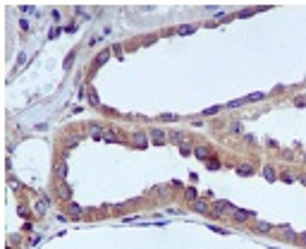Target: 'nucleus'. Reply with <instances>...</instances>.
<instances>
[{"mask_svg":"<svg viewBox=\"0 0 306 249\" xmlns=\"http://www.w3.org/2000/svg\"><path fill=\"white\" fill-rule=\"evenodd\" d=\"M263 98H266V93L256 91V93H251V96H244V98H239V101H232V103H230V108H239V105H244V103H249V101H263Z\"/></svg>","mask_w":306,"mask_h":249,"instance_id":"obj_1","label":"nucleus"},{"mask_svg":"<svg viewBox=\"0 0 306 249\" xmlns=\"http://www.w3.org/2000/svg\"><path fill=\"white\" fill-rule=\"evenodd\" d=\"M251 216H253L251 211H234V221H237V223H246Z\"/></svg>","mask_w":306,"mask_h":249,"instance_id":"obj_2","label":"nucleus"},{"mask_svg":"<svg viewBox=\"0 0 306 249\" xmlns=\"http://www.w3.org/2000/svg\"><path fill=\"white\" fill-rule=\"evenodd\" d=\"M230 208H232V206H230L227 201H215V204H213V211H215V213H227Z\"/></svg>","mask_w":306,"mask_h":249,"instance_id":"obj_3","label":"nucleus"},{"mask_svg":"<svg viewBox=\"0 0 306 249\" xmlns=\"http://www.w3.org/2000/svg\"><path fill=\"white\" fill-rule=\"evenodd\" d=\"M151 139L155 141V144H163V141H165V132H163V129H153V132H151Z\"/></svg>","mask_w":306,"mask_h":249,"instance_id":"obj_4","label":"nucleus"},{"mask_svg":"<svg viewBox=\"0 0 306 249\" xmlns=\"http://www.w3.org/2000/svg\"><path fill=\"white\" fill-rule=\"evenodd\" d=\"M67 211H70V216H79V213L84 211V208H81L79 204H70V208H67Z\"/></svg>","mask_w":306,"mask_h":249,"instance_id":"obj_5","label":"nucleus"},{"mask_svg":"<svg viewBox=\"0 0 306 249\" xmlns=\"http://www.w3.org/2000/svg\"><path fill=\"white\" fill-rule=\"evenodd\" d=\"M180 34H182V36H187V34H194V27H191V24H182V27H180Z\"/></svg>","mask_w":306,"mask_h":249,"instance_id":"obj_6","label":"nucleus"},{"mask_svg":"<svg viewBox=\"0 0 306 249\" xmlns=\"http://www.w3.org/2000/svg\"><path fill=\"white\" fill-rule=\"evenodd\" d=\"M196 158H201V161H206V158H208V148H206V146L196 148Z\"/></svg>","mask_w":306,"mask_h":249,"instance_id":"obj_7","label":"nucleus"},{"mask_svg":"<svg viewBox=\"0 0 306 249\" xmlns=\"http://www.w3.org/2000/svg\"><path fill=\"white\" fill-rule=\"evenodd\" d=\"M45 208H48V199H43V201H38V204H36V211L41 213V216L45 213Z\"/></svg>","mask_w":306,"mask_h":249,"instance_id":"obj_8","label":"nucleus"},{"mask_svg":"<svg viewBox=\"0 0 306 249\" xmlns=\"http://www.w3.org/2000/svg\"><path fill=\"white\" fill-rule=\"evenodd\" d=\"M194 208H196L198 213H206L208 206H206V201H194Z\"/></svg>","mask_w":306,"mask_h":249,"instance_id":"obj_9","label":"nucleus"},{"mask_svg":"<svg viewBox=\"0 0 306 249\" xmlns=\"http://www.w3.org/2000/svg\"><path fill=\"white\" fill-rule=\"evenodd\" d=\"M196 196H198V192L194 189V187H189V189H187V199H191V201H194Z\"/></svg>","mask_w":306,"mask_h":249,"instance_id":"obj_10","label":"nucleus"},{"mask_svg":"<svg viewBox=\"0 0 306 249\" xmlns=\"http://www.w3.org/2000/svg\"><path fill=\"white\" fill-rule=\"evenodd\" d=\"M57 175H60V177H67V165H65V163H60V165H57Z\"/></svg>","mask_w":306,"mask_h":249,"instance_id":"obj_11","label":"nucleus"},{"mask_svg":"<svg viewBox=\"0 0 306 249\" xmlns=\"http://www.w3.org/2000/svg\"><path fill=\"white\" fill-rule=\"evenodd\" d=\"M108 58H110V53H108V50H105V53H100V55H98V60H96V65H103L105 60H108Z\"/></svg>","mask_w":306,"mask_h":249,"instance_id":"obj_12","label":"nucleus"},{"mask_svg":"<svg viewBox=\"0 0 306 249\" xmlns=\"http://www.w3.org/2000/svg\"><path fill=\"white\" fill-rule=\"evenodd\" d=\"M218 110H220V105H213V108H206V110H203V115H215Z\"/></svg>","mask_w":306,"mask_h":249,"instance_id":"obj_13","label":"nucleus"},{"mask_svg":"<svg viewBox=\"0 0 306 249\" xmlns=\"http://www.w3.org/2000/svg\"><path fill=\"white\" fill-rule=\"evenodd\" d=\"M239 175H244V177L251 175V168H249V165H242V168H239Z\"/></svg>","mask_w":306,"mask_h":249,"instance_id":"obj_14","label":"nucleus"},{"mask_svg":"<svg viewBox=\"0 0 306 249\" xmlns=\"http://www.w3.org/2000/svg\"><path fill=\"white\" fill-rule=\"evenodd\" d=\"M134 141L139 144V146H146V139H144V134H136V137H134Z\"/></svg>","mask_w":306,"mask_h":249,"instance_id":"obj_15","label":"nucleus"},{"mask_svg":"<svg viewBox=\"0 0 306 249\" xmlns=\"http://www.w3.org/2000/svg\"><path fill=\"white\" fill-rule=\"evenodd\" d=\"M60 196H65V199H70V196H72V192H70V187H62V189H60Z\"/></svg>","mask_w":306,"mask_h":249,"instance_id":"obj_16","label":"nucleus"},{"mask_svg":"<svg viewBox=\"0 0 306 249\" xmlns=\"http://www.w3.org/2000/svg\"><path fill=\"white\" fill-rule=\"evenodd\" d=\"M230 132H234V134H239V132H242V125H239V122H234L232 127H230Z\"/></svg>","mask_w":306,"mask_h":249,"instance_id":"obj_17","label":"nucleus"},{"mask_svg":"<svg viewBox=\"0 0 306 249\" xmlns=\"http://www.w3.org/2000/svg\"><path fill=\"white\" fill-rule=\"evenodd\" d=\"M208 230H213V232H220V235H225L227 230H223V228H218V225H208Z\"/></svg>","mask_w":306,"mask_h":249,"instance_id":"obj_18","label":"nucleus"},{"mask_svg":"<svg viewBox=\"0 0 306 249\" xmlns=\"http://www.w3.org/2000/svg\"><path fill=\"white\" fill-rule=\"evenodd\" d=\"M268 230H270L268 223H258V232H268Z\"/></svg>","mask_w":306,"mask_h":249,"instance_id":"obj_19","label":"nucleus"},{"mask_svg":"<svg viewBox=\"0 0 306 249\" xmlns=\"http://www.w3.org/2000/svg\"><path fill=\"white\" fill-rule=\"evenodd\" d=\"M266 177H268V180H275V173H273V168H266Z\"/></svg>","mask_w":306,"mask_h":249,"instance_id":"obj_20","label":"nucleus"},{"mask_svg":"<svg viewBox=\"0 0 306 249\" xmlns=\"http://www.w3.org/2000/svg\"><path fill=\"white\" fill-rule=\"evenodd\" d=\"M304 242H306V232H304Z\"/></svg>","mask_w":306,"mask_h":249,"instance_id":"obj_21","label":"nucleus"}]
</instances>
